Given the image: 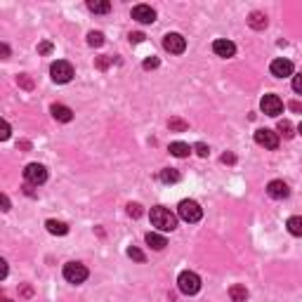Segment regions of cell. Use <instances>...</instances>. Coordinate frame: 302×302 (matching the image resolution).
Listing matches in <instances>:
<instances>
[{
  "mask_svg": "<svg viewBox=\"0 0 302 302\" xmlns=\"http://www.w3.org/2000/svg\"><path fill=\"white\" fill-rule=\"evenodd\" d=\"M149 217H151V224L156 226L158 232H172V229L177 226V217H175V215H172L168 208H163V206L151 208Z\"/></svg>",
  "mask_w": 302,
  "mask_h": 302,
  "instance_id": "obj_1",
  "label": "cell"
},
{
  "mask_svg": "<svg viewBox=\"0 0 302 302\" xmlns=\"http://www.w3.org/2000/svg\"><path fill=\"white\" fill-rule=\"evenodd\" d=\"M177 288L179 293H184V295H196L201 290V279L196 272H182L177 276Z\"/></svg>",
  "mask_w": 302,
  "mask_h": 302,
  "instance_id": "obj_2",
  "label": "cell"
},
{
  "mask_svg": "<svg viewBox=\"0 0 302 302\" xmlns=\"http://www.w3.org/2000/svg\"><path fill=\"white\" fill-rule=\"evenodd\" d=\"M177 215L182 217L184 222H189V224H194V222H199L201 217H203V210H201V206L196 203V201H182L177 206Z\"/></svg>",
  "mask_w": 302,
  "mask_h": 302,
  "instance_id": "obj_3",
  "label": "cell"
},
{
  "mask_svg": "<svg viewBox=\"0 0 302 302\" xmlns=\"http://www.w3.org/2000/svg\"><path fill=\"white\" fill-rule=\"evenodd\" d=\"M88 267L85 265H81V262H69V265H64V279L69 283H83L85 279H88Z\"/></svg>",
  "mask_w": 302,
  "mask_h": 302,
  "instance_id": "obj_4",
  "label": "cell"
},
{
  "mask_svg": "<svg viewBox=\"0 0 302 302\" xmlns=\"http://www.w3.org/2000/svg\"><path fill=\"white\" fill-rule=\"evenodd\" d=\"M24 179H26V184H43L45 179H48V168L41 163H28L26 168H24Z\"/></svg>",
  "mask_w": 302,
  "mask_h": 302,
  "instance_id": "obj_5",
  "label": "cell"
},
{
  "mask_svg": "<svg viewBox=\"0 0 302 302\" xmlns=\"http://www.w3.org/2000/svg\"><path fill=\"white\" fill-rule=\"evenodd\" d=\"M50 76H52L55 83H69L73 78V66L69 62H64V59H57L50 66Z\"/></svg>",
  "mask_w": 302,
  "mask_h": 302,
  "instance_id": "obj_6",
  "label": "cell"
},
{
  "mask_svg": "<svg viewBox=\"0 0 302 302\" xmlns=\"http://www.w3.org/2000/svg\"><path fill=\"white\" fill-rule=\"evenodd\" d=\"M255 142L269 151L279 149V135L274 130H269V128H260V130L255 132Z\"/></svg>",
  "mask_w": 302,
  "mask_h": 302,
  "instance_id": "obj_7",
  "label": "cell"
},
{
  "mask_svg": "<svg viewBox=\"0 0 302 302\" xmlns=\"http://www.w3.org/2000/svg\"><path fill=\"white\" fill-rule=\"evenodd\" d=\"M163 48L170 52V55H182L186 50V41H184V35H179V33H168L163 38Z\"/></svg>",
  "mask_w": 302,
  "mask_h": 302,
  "instance_id": "obj_8",
  "label": "cell"
},
{
  "mask_svg": "<svg viewBox=\"0 0 302 302\" xmlns=\"http://www.w3.org/2000/svg\"><path fill=\"white\" fill-rule=\"evenodd\" d=\"M260 109L267 116H279V114H283V102L276 95H265L260 102Z\"/></svg>",
  "mask_w": 302,
  "mask_h": 302,
  "instance_id": "obj_9",
  "label": "cell"
},
{
  "mask_svg": "<svg viewBox=\"0 0 302 302\" xmlns=\"http://www.w3.org/2000/svg\"><path fill=\"white\" fill-rule=\"evenodd\" d=\"M132 19L139 24H154L156 21V10L151 5H135L132 7Z\"/></svg>",
  "mask_w": 302,
  "mask_h": 302,
  "instance_id": "obj_10",
  "label": "cell"
},
{
  "mask_svg": "<svg viewBox=\"0 0 302 302\" xmlns=\"http://www.w3.org/2000/svg\"><path fill=\"white\" fill-rule=\"evenodd\" d=\"M269 71H272V76H276V78H288V76H293V71H295V69H293V62H290V59L279 57V59L272 62Z\"/></svg>",
  "mask_w": 302,
  "mask_h": 302,
  "instance_id": "obj_11",
  "label": "cell"
},
{
  "mask_svg": "<svg viewBox=\"0 0 302 302\" xmlns=\"http://www.w3.org/2000/svg\"><path fill=\"white\" fill-rule=\"evenodd\" d=\"M267 194L272 196V199L281 201V199H288L290 189H288V184H286L283 179H272V182L267 184Z\"/></svg>",
  "mask_w": 302,
  "mask_h": 302,
  "instance_id": "obj_12",
  "label": "cell"
},
{
  "mask_svg": "<svg viewBox=\"0 0 302 302\" xmlns=\"http://www.w3.org/2000/svg\"><path fill=\"white\" fill-rule=\"evenodd\" d=\"M213 52L217 57H224V59H229V57L236 55V45H234L232 41H224V38H217V41L213 43Z\"/></svg>",
  "mask_w": 302,
  "mask_h": 302,
  "instance_id": "obj_13",
  "label": "cell"
},
{
  "mask_svg": "<svg viewBox=\"0 0 302 302\" xmlns=\"http://www.w3.org/2000/svg\"><path fill=\"white\" fill-rule=\"evenodd\" d=\"M50 111H52L55 121H59V123H69L71 118H73V111H71L69 106H64V104H52Z\"/></svg>",
  "mask_w": 302,
  "mask_h": 302,
  "instance_id": "obj_14",
  "label": "cell"
},
{
  "mask_svg": "<svg viewBox=\"0 0 302 302\" xmlns=\"http://www.w3.org/2000/svg\"><path fill=\"white\" fill-rule=\"evenodd\" d=\"M45 226H48V232L55 234V236H66V234H69V224L62 220H48Z\"/></svg>",
  "mask_w": 302,
  "mask_h": 302,
  "instance_id": "obj_15",
  "label": "cell"
},
{
  "mask_svg": "<svg viewBox=\"0 0 302 302\" xmlns=\"http://www.w3.org/2000/svg\"><path fill=\"white\" fill-rule=\"evenodd\" d=\"M88 10L95 14H106L111 12V3L109 0H88Z\"/></svg>",
  "mask_w": 302,
  "mask_h": 302,
  "instance_id": "obj_16",
  "label": "cell"
},
{
  "mask_svg": "<svg viewBox=\"0 0 302 302\" xmlns=\"http://www.w3.org/2000/svg\"><path fill=\"white\" fill-rule=\"evenodd\" d=\"M229 297H232V302H246V300H248L246 286H241V283H234L232 288H229Z\"/></svg>",
  "mask_w": 302,
  "mask_h": 302,
  "instance_id": "obj_17",
  "label": "cell"
},
{
  "mask_svg": "<svg viewBox=\"0 0 302 302\" xmlns=\"http://www.w3.org/2000/svg\"><path fill=\"white\" fill-rule=\"evenodd\" d=\"M146 239V243H149L154 250H163L165 246H168V241H165V236H161V234H154V232H149L144 236Z\"/></svg>",
  "mask_w": 302,
  "mask_h": 302,
  "instance_id": "obj_18",
  "label": "cell"
},
{
  "mask_svg": "<svg viewBox=\"0 0 302 302\" xmlns=\"http://www.w3.org/2000/svg\"><path fill=\"white\" fill-rule=\"evenodd\" d=\"M168 149H170L172 156H177V158H184V156H189V154H192V146L184 144V142H172Z\"/></svg>",
  "mask_w": 302,
  "mask_h": 302,
  "instance_id": "obj_19",
  "label": "cell"
},
{
  "mask_svg": "<svg viewBox=\"0 0 302 302\" xmlns=\"http://www.w3.org/2000/svg\"><path fill=\"white\" fill-rule=\"evenodd\" d=\"M248 24L255 28V31H262V28L267 26V14H262V12H253L250 14V19H248Z\"/></svg>",
  "mask_w": 302,
  "mask_h": 302,
  "instance_id": "obj_20",
  "label": "cell"
},
{
  "mask_svg": "<svg viewBox=\"0 0 302 302\" xmlns=\"http://www.w3.org/2000/svg\"><path fill=\"white\" fill-rule=\"evenodd\" d=\"M286 226H288V232L293 234V236H302V217H300V215H293V217H288Z\"/></svg>",
  "mask_w": 302,
  "mask_h": 302,
  "instance_id": "obj_21",
  "label": "cell"
},
{
  "mask_svg": "<svg viewBox=\"0 0 302 302\" xmlns=\"http://www.w3.org/2000/svg\"><path fill=\"white\" fill-rule=\"evenodd\" d=\"M161 182L163 184H175V182H179V172L175 168H165V170H161Z\"/></svg>",
  "mask_w": 302,
  "mask_h": 302,
  "instance_id": "obj_22",
  "label": "cell"
},
{
  "mask_svg": "<svg viewBox=\"0 0 302 302\" xmlns=\"http://www.w3.org/2000/svg\"><path fill=\"white\" fill-rule=\"evenodd\" d=\"M88 45L90 48H102L104 45V33H99V31H90L88 33Z\"/></svg>",
  "mask_w": 302,
  "mask_h": 302,
  "instance_id": "obj_23",
  "label": "cell"
},
{
  "mask_svg": "<svg viewBox=\"0 0 302 302\" xmlns=\"http://www.w3.org/2000/svg\"><path fill=\"white\" fill-rule=\"evenodd\" d=\"M128 257H132V260H137V262H144L146 257H144V253H142V250H139V248H128Z\"/></svg>",
  "mask_w": 302,
  "mask_h": 302,
  "instance_id": "obj_24",
  "label": "cell"
},
{
  "mask_svg": "<svg viewBox=\"0 0 302 302\" xmlns=\"http://www.w3.org/2000/svg\"><path fill=\"white\" fill-rule=\"evenodd\" d=\"M279 132H281L283 137H293V125H290L288 121H281V123H279Z\"/></svg>",
  "mask_w": 302,
  "mask_h": 302,
  "instance_id": "obj_25",
  "label": "cell"
},
{
  "mask_svg": "<svg viewBox=\"0 0 302 302\" xmlns=\"http://www.w3.org/2000/svg\"><path fill=\"white\" fill-rule=\"evenodd\" d=\"M168 125H170V130H179V132L189 128V125H186L184 121H179V118H170V123H168Z\"/></svg>",
  "mask_w": 302,
  "mask_h": 302,
  "instance_id": "obj_26",
  "label": "cell"
},
{
  "mask_svg": "<svg viewBox=\"0 0 302 302\" xmlns=\"http://www.w3.org/2000/svg\"><path fill=\"white\" fill-rule=\"evenodd\" d=\"M293 90H295L297 95H302V73L293 76Z\"/></svg>",
  "mask_w": 302,
  "mask_h": 302,
  "instance_id": "obj_27",
  "label": "cell"
},
{
  "mask_svg": "<svg viewBox=\"0 0 302 302\" xmlns=\"http://www.w3.org/2000/svg\"><path fill=\"white\" fill-rule=\"evenodd\" d=\"M128 213H130L132 217H139V215H142V206H139V203H130V206H128Z\"/></svg>",
  "mask_w": 302,
  "mask_h": 302,
  "instance_id": "obj_28",
  "label": "cell"
},
{
  "mask_svg": "<svg viewBox=\"0 0 302 302\" xmlns=\"http://www.w3.org/2000/svg\"><path fill=\"white\" fill-rule=\"evenodd\" d=\"M194 151H196V154H199V156H203V158H206L208 154H210V149H208V146L203 144V142H199V144L194 146Z\"/></svg>",
  "mask_w": 302,
  "mask_h": 302,
  "instance_id": "obj_29",
  "label": "cell"
},
{
  "mask_svg": "<svg viewBox=\"0 0 302 302\" xmlns=\"http://www.w3.org/2000/svg\"><path fill=\"white\" fill-rule=\"evenodd\" d=\"M38 52H41V55H50V52H52V43H41V45H38Z\"/></svg>",
  "mask_w": 302,
  "mask_h": 302,
  "instance_id": "obj_30",
  "label": "cell"
},
{
  "mask_svg": "<svg viewBox=\"0 0 302 302\" xmlns=\"http://www.w3.org/2000/svg\"><path fill=\"white\" fill-rule=\"evenodd\" d=\"M142 66H144V69H156V66H158V59H156V57H151V59H144V64H142Z\"/></svg>",
  "mask_w": 302,
  "mask_h": 302,
  "instance_id": "obj_31",
  "label": "cell"
},
{
  "mask_svg": "<svg viewBox=\"0 0 302 302\" xmlns=\"http://www.w3.org/2000/svg\"><path fill=\"white\" fill-rule=\"evenodd\" d=\"M19 85H24L26 90L33 88V83H31V78H28V76H19Z\"/></svg>",
  "mask_w": 302,
  "mask_h": 302,
  "instance_id": "obj_32",
  "label": "cell"
},
{
  "mask_svg": "<svg viewBox=\"0 0 302 302\" xmlns=\"http://www.w3.org/2000/svg\"><path fill=\"white\" fill-rule=\"evenodd\" d=\"M7 137H10V123L3 121V132H0V139H7Z\"/></svg>",
  "mask_w": 302,
  "mask_h": 302,
  "instance_id": "obj_33",
  "label": "cell"
},
{
  "mask_svg": "<svg viewBox=\"0 0 302 302\" xmlns=\"http://www.w3.org/2000/svg\"><path fill=\"white\" fill-rule=\"evenodd\" d=\"M222 163H236V156H234V154H224V156H222Z\"/></svg>",
  "mask_w": 302,
  "mask_h": 302,
  "instance_id": "obj_34",
  "label": "cell"
},
{
  "mask_svg": "<svg viewBox=\"0 0 302 302\" xmlns=\"http://www.w3.org/2000/svg\"><path fill=\"white\" fill-rule=\"evenodd\" d=\"M130 41L132 43H142L144 41V33H130Z\"/></svg>",
  "mask_w": 302,
  "mask_h": 302,
  "instance_id": "obj_35",
  "label": "cell"
},
{
  "mask_svg": "<svg viewBox=\"0 0 302 302\" xmlns=\"http://www.w3.org/2000/svg\"><path fill=\"white\" fill-rule=\"evenodd\" d=\"M0 201H3V210H10V199H7L5 194H3V199Z\"/></svg>",
  "mask_w": 302,
  "mask_h": 302,
  "instance_id": "obj_36",
  "label": "cell"
},
{
  "mask_svg": "<svg viewBox=\"0 0 302 302\" xmlns=\"http://www.w3.org/2000/svg\"><path fill=\"white\" fill-rule=\"evenodd\" d=\"M290 109H293V111H297V114H300V111H302V104H297V102H290Z\"/></svg>",
  "mask_w": 302,
  "mask_h": 302,
  "instance_id": "obj_37",
  "label": "cell"
},
{
  "mask_svg": "<svg viewBox=\"0 0 302 302\" xmlns=\"http://www.w3.org/2000/svg\"><path fill=\"white\" fill-rule=\"evenodd\" d=\"M7 57H10V48H7L5 43H3V59H7Z\"/></svg>",
  "mask_w": 302,
  "mask_h": 302,
  "instance_id": "obj_38",
  "label": "cell"
},
{
  "mask_svg": "<svg viewBox=\"0 0 302 302\" xmlns=\"http://www.w3.org/2000/svg\"><path fill=\"white\" fill-rule=\"evenodd\" d=\"M0 265H3V279H5V276H7V262L3 260V262H0Z\"/></svg>",
  "mask_w": 302,
  "mask_h": 302,
  "instance_id": "obj_39",
  "label": "cell"
},
{
  "mask_svg": "<svg viewBox=\"0 0 302 302\" xmlns=\"http://www.w3.org/2000/svg\"><path fill=\"white\" fill-rule=\"evenodd\" d=\"M297 132H300V135H302V121H300V125H297Z\"/></svg>",
  "mask_w": 302,
  "mask_h": 302,
  "instance_id": "obj_40",
  "label": "cell"
},
{
  "mask_svg": "<svg viewBox=\"0 0 302 302\" xmlns=\"http://www.w3.org/2000/svg\"><path fill=\"white\" fill-rule=\"evenodd\" d=\"M3 302H12V300H10V297H3Z\"/></svg>",
  "mask_w": 302,
  "mask_h": 302,
  "instance_id": "obj_41",
  "label": "cell"
}]
</instances>
